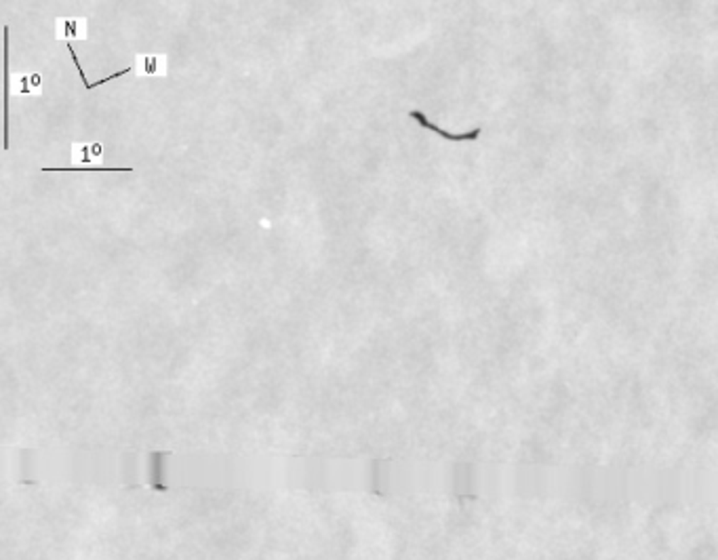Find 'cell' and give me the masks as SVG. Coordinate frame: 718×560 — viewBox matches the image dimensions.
Segmentation results:
<instances>
[{"mask_svg": "<svg viewBox=\"0 0 718 560\" xmlns=\"http://www.w3.org/2000/svg\"><path fill=\"white\" fill-rule=\"evenodd\" d=\"M55 38L57 40H86V19L84 17H57L55 19Z\"/></svg>", "mask_w": 718, "mask_h": 560, "instance_id": "6da1fadb", "label": "cell"}, {"mask_svg": "<svg viewBox=\"0 0 718 560\" xmlns=\"http://www.w3.org/2000/svg\"><path fill=\"white\" fill-rule=\"evenodd\" d=\"M409 116L422 127V129H428V131H432V133H436V135H440L442 140H447V141H474V140H478L481 138V129H472V131H468V133H449V131H442L440 127H436L434 123H430L428 121V116L422 112V110H411L409 112Z\"/></svg>", "mask_w": 718, "mask_h": 560, "instance_id": "7a4b0ae2", "label": "cell"}, {"mask_svg": "<svg viewBox=\"0 0 718 560\" xmlns=\"http://www.w3.org/2000/svg\"><path fill=\"white\" fill-rule=\"evenodd\" d=\"M9 84L13 86V95H23V97H40L43 95L40 74H34V72L15 74Z\"/></svg>", "mask_w": 718, "mask_h": 560, "instance_id": "3957f363", "label": "cell"}, {"mask_svg": "<svg viewBox=\"0 0 718 560\" xmlns=\"http://www.w3.org/2000/svg\"><path fill=\"white\" fill-rule=\"evenodd\" d=\"M135 76H167V57L140 53L133 64Z\"/></svg>", "mask_w": 718, "mask_h": 560, "instance_id": "277c9868", "label": "cell"}, {"mask_svg": "<svg viewBox=\"0 0 718 560\" xmlns=\"http://www.w3.org/2000/svg\"><path fill=\"white\" fill-rule=\"evenodd\" d=\"M103 158L101 143H72L74 164H95Z\"/></svg>", "mask_w": 718, "mask_h": 560, "instance_id": "5b68a950", "label": "cell"}, {"mask_svg": "<svg viewBox=\"0 0 718 560\" xmlns=\"http://www.w3.org/2000/svg\"><path fill=\"white\" fill-rule=\"evenodd\" d=\"M45 173H89V171H101V173H133L131 167H43Z\"/></svg>", "mask_w": 718, "mask_h": 560, "instance_id": "8992f818", "label": "cell"}]
</instances>
